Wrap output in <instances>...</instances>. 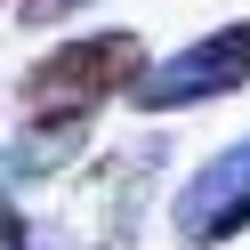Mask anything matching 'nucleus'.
Returning a JSON list of instances; mask_svg holds the SVG:
<instances>
[{"label":"nucleus","instance_id":"nucleus-3","mask_svg":"<svg viewBox=\"0 0 250 250\" xmlns=\"http://www.w3.org/2000/svg\"><path fill=\"white\" fill-rule=\"evenodd\" d=\"M169 226H178V242H194V250L234 242V234L250 226V137H242V146H226V153H210V162L178 186Z\"/></svg>","mask_w":250,"mask_h":250},{"label":"nucleus","instance_id":"nucleus-4","mask_svg":"<svg viewBox=\"0 0 250 250\" xmlns=\"http://www.w3.org/2000/svg\"><path fill=\"white\" fill-rule=\"evenodd\" d=\"M73 153H81V121H33V129L17 137V146L0 153V169H8V178H49V169H65Z\"/></svg>","mask_w":250,"mask_h":250},{"label":"nucleus","instance_id":"nucleus-6","mask_svg":"<svg viewBox=\"0 0 250 250\" xmlns=\"http://www.w3.org/2000/svg\"><path fill=\"white\" fill-rule=\"evenodd\" d=\"M73 8H89V0H24L17 17H24V24H65Z\"/></svg>","mask_w":250,"mask_h":250},{"label":"nucleus","instance_id":"nucleus-5","mask_svg":"<svg viewBox=\"0 0 250 250\" xmlns=\"http://www.w3.org/2000/svg\"><path fill=\"white\" fill-rule=\"evenodd\" d=\"M0 250H73V242H65L57 226H33V218H24L17 202L0 194Z\"/></svg>","mask_w":250,"mask_h":250},{"label":"nucleus","instance_id":"nucleus-1","mask_svg":"<svg viewBox=\"0 0 250 250\" xmlns=\"http://www.w3.org/2000/svg\"><path fill=\"white\" fill-rule=\"evenodd\" d=\"M137 65H146V41L137 33H81V41H65V49H49L33 73H24V113L33 121H89L113 89H129L137 81Z\"/></svg>","mask_w":250,"mask_h":250},{"label":"nucleus","instance_id":"nucleus-2","mask_svg":"<svg viewBox=\"0 0 250 250\" xmlns=\"http://www.w3.org/2000/svg\"><path fill=\"white\" fill-rule=\"evenodd\" d=\"M242 81H250V24H218V33L194 41V49L162 57V65H137L129 105H137V113H178V105L234 97Z\"/></svg>","mask_w":250,"mask_h":250}]
</instances>
